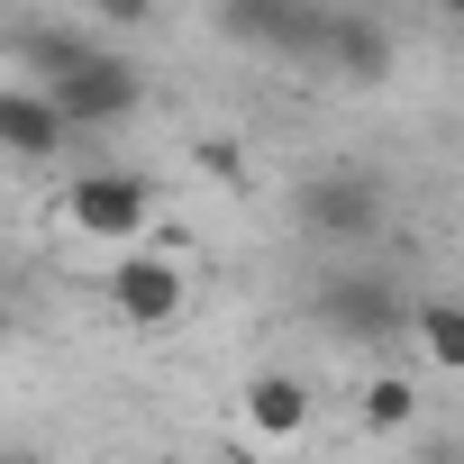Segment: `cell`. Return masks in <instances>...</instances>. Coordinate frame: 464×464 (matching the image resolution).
I'll list each match as a JSON object with an SVG mask.
<instances>
[{
    "label": "cell",
    "instance_id": "12",
    "mask_svg": "<svg viewBox=\"0 0 464 464\" xmlns=\"http://www.w3.org/2000/svg\"><path fill=\"white\" fill-rule=\"evenodd\" d=\"M19 55H28V73H37V82H55V73H64V64H82L92 46H82V37H64V28H28V37H19Z\"/></svg>",
    "mask_w": 464,
    "mask_h": 464
},
{
    "label": "cell",
    "instance_id": "6",
    "mask_svg": "<svg viewBox=\"0 0 464 464\" xmlns=\"http://www.w3.org/2000/svg\"><path fill=\"white\" fill-rule=\"evenodd\" d=\"M319 0H218V28L246 37L256 55H310L319 46Z\"/></svg>",
    "mask_w": 464,
    "mask_h": 464
},
{
    "label": "cell",
    "instance_id": "13",
    "mask_svg": "<svg viewBox=\"0 0 464 464\" xmlns=\"http://www.w3.org/2000/svg\"><path fill=\"white\" fill-rule=\"evenodd\" d=\"M82 10H92L101 28H146V19H155V0H82Z\"/></svg>",
    "mask_w": 464,
    "mask_h": 464
},
{
    "label": "cell",
    "instance_id": "1",
    "mask_svg": "<svg viewBox=\"0 0 464 464\" xmlns=\"http://www.w3.org/2000/svg\"><path fill=\"white\" fill-rule=\"evenodd\" d=\"M46 101H55V119L82 137V128H119V119H137V101H146V73L128 64V55H82V64H64L55 82H46Z\"/></svg>",
    "mask_w": 464,
    "mask_h": 464
},
{
    "label": "cell",
    "instance_id": "4",
    "mask_svg": "<svg viewBox=\"0 0 464 464\" xmlns=\"http://www.w3.org/2000/svg\"><path fill=\"white\" fill-rule=\"evenodd\" d=\"M292 218L310 227V237H328V246H355V237L382 227V182L373 173H310L301 200H292Z\"/></svg>",
    "mask_w": 464,
    "mask_h": 464
},
{
    "label": "cell",
    "instance_id": "5",
    "mask_svg": "<svg viewBox=\"0 0 464 464\" xmlns=\"http://www.w3.org/2000/svg\"><path fill=\"white\" fill-rule=\"evenodd\" d=\"M101 292H110V319H119V328H173L182 301H191V283H182L173 256H119V265L101 274Z\"/></svg>",
    "mask_w": 464,
    "mask_h": 464
},
{
    "label": "cell",
    "instance_id": "15",
    "mask_svg": "<svg viewBox=\"0 0 464 464\" xmlns=\"http://www.w3.org/2000/svg\"><path fill=\"white\" fill-rule=\"evenodd\" d=\"M437 10H464V0H437Z\"/></svg>",
    "mask_w": 464,
    "mask_h": 464
},
{
    "label": "cell",
    "instance_id": "10",
    "mask_svg": "<svg viewBox=\"0 0 464 464\" xmlns=\"http://www.w3.org/2000/svg\"><path fill=\"white\" fill-rule=\"evenodd\" d=\"M401 337H419V355H428L437 373H455V364H464V310H455V301H410Z\"/></svg>",
    "mask_w": 464,
    "mask_h": 464
},
{
    "label": "cell",
    "instance_id": "8",
    "mask_svg": "<svg viewBox=\"0 0 464 464\" xmlns=\"http://www.w3.org/2000/svg\"><path fill=\"white\" fill-rule=\"evenodd\" d=\"M237 419H246L256 437H274V446H283V437H301V428L319 419V401H310V382H301V373H256V382L237 392Z\"/></svg>",
    "mask_w": 464,
    "mask_h": 464
},
{
    "label": "cell",
    "instance_id": "7",
    "mask_svg": "<svg viewBox=\"0 0 464 464\" xmlns=\"http://www.w3.org/2000/svg\"><path fill=\"white\" fill-rule=\"evenodd\" d=\"M64 119H55V101H46V82H10L0 92V155H28V164H46V155H64Z\"/></svg>",
    "mask_w": 464,
    "mask_h": 464
},
{
    "label": "cell",
    "instance_id": "3",
    "mask_svg": "<svg viewBox=\"0 0 464 464\" xmlns=\"http://www.w3.org/2000/svg\"><path fill=\"white\" fill-rule=\"evenodd\" d=\"M64 218L82 227V237H101V246H128L137 227L155 218V191H146V173H128V164H92V173L64 191Z\"/></svg>",
    "mask_w": 464,
    "mask_h": 464
},
{
    "label": "cell",
    "instance_id": "14",
    "mask_svg": "<svg viewBox=\"0 0 464 464\" xmlns=\"http://www.w3.org/2000/svg\"><path fill=\"white\" fill-rule=\"evenodd\" d=\"M0 464H37V455H0Z\"/></svg>",
    "mask_w": 464,
    "mask_h": 464
},
{
    "label": "cell",
    "instance_id": "2",
    "mask_svg": "<svg viewBox=\"0 0 464 464\" xmlns=\"http://www.w3.org/2000/svg\"><path fill=\"white\" fill-rule=\"evenodd\" d=\"M310 319H319L328 337H346V346H392L401 319H410V292H401L392 274H328V283L310 292Z\"/></svg>",
    "mask_w": 464,
    "mask_h": 464
},
{
    "label": "cell",
    "instance_id": "11",
    "mask_svg": "<svg viewBox=\"0 0 464 464\" xmlns=\"http://www.w3.org/2000/svg\"><path fill=\"white\" fill-rule=\"evenodd\" d=\"M410 419H419V382H401V373H373V382H364V428L401 437Z\"/></svg>",
    "mask_w": 464,
    "mask_h": 464
},
{
    "label": "cell",
    "instance_id": "9",
    "mask_svg": "<svg viewBox=\"0 0 464 464\" xmlns=\"http://www.w3.org/2000/svg\"><path fill=\"white\" fill-rule=\"evenodd\" d=\"M310 55H328L337 73H355V82H364V73H382V64H392V37H382L373 19H319V46H310Z\"/></svg>",
    "mask_w": 464,
    "mask_h": 464
}]
</instances>
